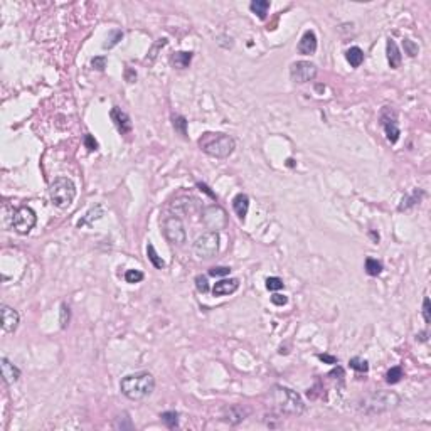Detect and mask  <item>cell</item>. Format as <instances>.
Instances as JSON below:
<instances>
[{"label":"cell","mask_w":431,"mask_h":431,"mask_svg":"<svg viewBox=\"0 0 431 431\" xmlns=\"http://www.w3.org/2000/svg\"><path fill=\"white\" fill-rule=\"evenodd\" d=\"M189 201H191V197H182V199H177L175 202L172 204V207L175 209V211H179V212H189V211H192L191 202H189Z\"/></svg>","instance_id":"cell-30"},{"label":"cell","mask_w":431,"mask_h":431,"mask_svg":"<svg viewBox=\"0 0 431 431\" xmlns=\"http://www.w3.org/2000/svg\"><path fill=\"white\" fill-rule=\"evenodd\" d=\"M49 197L59 209H68L76 199V185L69 177H57L49 185Z\"/></svg>","instance_id":"cell-5"},{"label":"cell","mask_w":431,"mask_h":431,"mask_svg":"<svg viewBox=\"0 0 431 431\" xmlns=\"http://www.w3.org/2000/svg\"><path fill=\"white\" fill-rule=\"evenodd\" d=\"M69 323V307L66 303L61 305V329H66Z\"/></svg>","instance_id":"cell-37"},{"label":"cell","mask_w":431,"mask_h":431,"mask_svg":"<svg viewBox=\"0 0 431 431\" xmlns=\"http://www.w3.org/2000/svg\"><path fill=\"white\" fill-rule=\"evenodd\" d=\"M144 280V273L138 270H126L125 271V282L126 283H140Z\"/></svg>","instance_id":"cell-31"},{"label":"cell","mask_w":431,"mask_h":431,"mask_svg":"<svg viewBox=\"0 0 431 431\" xmlns=\"http://www.w3.org/2000/svg\"><path fill=\"white\" fill-rule=\"evenodd\" d=\"M199 147L204 153L214 159H228L236 148V142L226 133H204L199 138Z\"/></svg>","instance_id":"cell-4"},{"label":"cell","mask_w":431,"mask_h":431,"mask_svg":"<svg viewBox=\"0 0 431 431\" xmlns=\"http://www.w3.org/2000/svg\"><path fill=\"white\" fill-rule=\"evenodd\" d=\"M110 118H112V121L115 123L116 130L121 133V135H128V133H132V130H133L132 120H130L128 113H125L121 108L113 106L112 112H110Z\"/></svg>","instance_id":"cell-12"},{"label":"cell","mask_w":431,"mask_h":431,"mask_svg":"<svg viewBox=\"0 0 431 431\" xmlns=\"http://www.w3.org/2000/svg\"><path fill=\"white\" fill-rule=\"evenodd\" d=\"M423 318H425L426 323L431 322V305L428 296H425V300H423Z\"/></svg>","instance_id":"cell-38"},{"label":"cell","mask_w":431,"mask_h":431,"mask_svg":"<svg viewBox=\"0 0 431 431\" xmlns=\"http://www.w3.org/2000/svg\"><path fill=\"white\" fill-rule=\"evenodd\" d=\"M19 322H21V317H19V312L12 307L2 305V329L5 332H15L19 327Z\"/></svg>","instance_id":"cell-13"},{"label":"cell","mask_w":431,"mask_h":431,"mask_svg":"<svg viewBox=\"0 0 431 431\" xmlns=\"http://www.w3.org/2000/svg\"><path fill=\"white\" fill-rule=\"evenodd\" d=\"M219 243H221L219 232L207 231L196 239V243H194V253H196L197 258L209 259L217 255V251H219Z\"/></svg>","instance_id":"cell-6"},{"label":"cell","mask_w":431,"mask_h":431,"mask_svg":"<svg viewBox=\"0 0 431 431\" xmlns=\"http://www.w3.org/2000/svg\"><path fill=\"white\" fill-rule=\"evenodd\" d=\"M317 76V66L310 61H296L290 68V78L293 83L303 85V83H310Z\"/></svg>","instance_id":"cell-10"},{"label":"cell","mask_w":431,"mask_h":431,"mask_svg":"<svg viewBox=\"0 0 431 431\" xmlns=\"http://www.w3.org/2000/svg\"><path fill=\"white\" fill-rule=\"evenodd\" d=\"M345 59L352 68H359V66L364 62V51L357 46L350 47V49H347V53H345Z\"/></svg>","instance_id":"cell-21"},{"label":"cell","mask_w":431,"mask_h":431,"mask_svg":"<svg viewBox=\"0 0 431 431\" xmlns=\"http://www.w3.org/2000/svg\"><path fill=\"white\" fill-rule=\"evenodd\" d=\"M172 125L173 128H175V132H179L182 137L187 138V120H185V116H182V115H173Z\"/></svg>","instance_id":"cell-25"},{"label":"cell","mask_w":431,"mask_h":431,"mask_svg":"<svg viewBox=\"0 0 431 431\" xmlns=\"http://www.w3.org/2000/svg\"><path fill=\"white\" fill-rule=\"evenodd\" d=\"M401 402V398L398 396L394 391H374V393L367 394L366 398L359 402V411L367 416H374V414H382L386 411L394 409Z\"/></svg>","instance_id":"cell-3"},{"label":"cell","mask_w":431,"mask_h":431,"mask_svg":"<svg viewBox=\"0 0 431 431\" xmlns=\"http://www.w3.org/2000/svg\"><path fill=\"white\" fill-rule=\"evenodd\" d=\"M386 53H387V62H389V66L393 69H398L399 66H401L402 56H401V51H399L398 44L391 37L387 39V42H386Z\"/></svg>","instance_id":"cell-17"},{"label":"cell","mask_w":431,"mask_h":431,"mask_svg":"<svg viewBox=\"0 0 431 431\" xmlns=\"http://www.w3.org/2000/svg\"><path fill=\"white\" fill-rule=\"evenodd\" d=\"M121 37H123V32H121V30H113L112 37H110L108 41H106L105 44H103V47H105V49H112V47H115V46L118 44V42L121 41Z\"/></svg>","instance_id":"cell-34"},{"label":"cell","mask_w":431,"mask_h":431,"mask_svg":"<svg viewBox=\"0 0 431 431\" xmlns=\"http://www.w3.org/2000/svg\"><path fill=\"white\" fill-rule=\"evenodd\" d=\"M162 229H164V236L165 239L171 244H184L187 241V231H185V226L182 223V219L179 216H167L164 219V224H162Z\"/></svg>","instance_id":"cell-7"},{"label":"cell","mask_w":431,"mask_h":431,"mask_svg":"<svg viewBox=\"0 0 431 431\" xmlns=\"http://www.w3.org/2000/svg\"><path fill=\"white\" fill-rule=\"evenodd\" d=\"M147 255H148V259L152 261V264L157 268V270H162V268L165 266L164 259H162L160 256L157 255V251H155V248H153V244H148V246H147Z\"/></svg>","instance_id":"cell-28"},{"label":"cell","mask_w":431,"mask_h":431,"mask_svg":"<svg viewBox=\"0 0 431 431\" xmlns=\"http://www.w3.org/2000/svg\"><path fill=\"white\" fill-rule=\"evenodd\" d=\"M231 273V268L229 266H214L209 270V275L211 276H228Z\"/></svg>","instance_id":"cell-36"},{"label":"cell","mask_w":431,"mask_h":431,"mask_svg":"<svg viewBox=\"0 0 431 431\" xmlns=\"http://www.w3.org/2000/svg\"><path fill=\"white\" fill-rule=\"evenodd\" d=\"M271 303H273V305H276V307H283V305H287V303H288V296L275 293L271 296Z\"/></svg>","instance_id":"cell-40"},{"label":"cell","mask_w":431,"mask_h":431,"mask_svg":"<svg viewBox=\"0 0 431 431\" xmlns=\"http://www.w3.org/2000/svg\"><path fill=\"white\" fill-rule=\"evenodd\" d=\"M103 214H105V211H103L101 205H94L93 209H89L88 212H86V216L83 217V219L78 221V228H85V226H91V224L94 223V221L101 219Z\"/></svg>","instance_id":"cell-19"},{"label":"cell","mask_w":431,"mask_h":431,"mask_svg":"<svg viewBox=\"0 0 431 431\" xmlns=\"http://www.w3.org/2000/svg\"><path fill=\"white\" fill-rule=\"evenodd\" d=\"M402 377H404V373H402V369L399 366L391 367V369L387 371V374H386V381L389 382V384H398Z\"/></svg>","instance_id":"cell-27"},{"label":"cell","mask_w":431,"mask_h":431,"mask_svg":"<svg viewBox=\"0 0 431 431\" xmlns=\"http://www.w3.org/2000/svg\"><path fill=\"white\" fill-rule=\"evenodd\" d=\"M37 223V216L30 207H19L12 216V229L19 234H29Z\"/></svg>","instance_id":"cell-8"},{"label":"cell","mask_w":431,"mask_h":431,"mask_svg":"<svg viewBox=\"0 0 431 431\" xmlns=\"http://www.w3.org/2000/svg\"><path fill=\"white\" fill-rule=\"evenodd\" d=\"M232 209H234L236 216H238L241 221H244L248 214V209H250V197H248L246 194L239 192L238 196L232 199Z\"/></svg>","instance_id":"cell-18"},{"label":"cell","mask_w":431,"mask_h":431,"mask_svg":"<svg viewBox=\"0 0 431 431\" xmlns=\"http://www.w3.org/2000/svg\"><path fill=\"white\" fill-rule=\"evenodd\" d=\"M196 287H197V290H199L201 293H207V291H209L207 276H202V275L196 276Z\"/></svg>","instance_id":"cell-35"},{"label":"cell","mask_w":431,"mask_h":431,"mask_svg":"<svg viewBox=\"0 0 431 431\" xmlns=\"http://www.w3.org/2000/svg\"><path fill=\"white\" fill-rule=\"evenodd\" d=\"M285 287L283 280L278 278V276H270V278H266V288L270 291H276V290H282V288Z\"/></svg>","instance_id":"cell-33"},{"label":"cell","mask_w":431,"mask_h":431,"mask_svg":"<svg viewBox=\"0 0 431 431\" xmlns=\"http://www.w3.org/2000/svg\"><path fill=\"white\" fill-rule=\"evenodd\" d=\"M402 47H404L406 54H408L409 57H414L418 53H420V47H418L416 42L411 41V39H404V41H402Z\"/></svg>","instance_id":"cell-32"},{"label":"cell","mask_w":431,"mask_h":431,"mask_svg":"<svg viewBox=\"0 0 431 431\" xmlns=\"http://www.w3.org/2000/svg\"><path fill=\"white\" fill-rule=\"evenodd\" d=\"M153 389H155V377L147 371L125 375L120 382L121 394L132 401H144L153 393Z\"/></svg>","instance_id":"cell-2"},{"label":"cell","mask_w":431,"mask_h":431,"mask_svg":"<svg viewBox=\"0 0 431 431\" xmlns=\"http://www.w3.org/2000/svg\"><path fill=\"white\" fill-rule=\"evenodd\" d=\"M315 51H317V35H315L314 30H307L298 42V53L305 54V56H310Z\"/></svg>","instance_id":"cell-15"},{"label":"cell","mask_w":431,"mask_h":431,"mask_svg":"<svg viewBox=\"0 0 431 431\" xmlns=\"http://www.w3.org/2000/svg\"><path fill=\"white\" fill-rule=\"evenodd\" d=\"M197 187H199V189H201V191H202V192H205V194H207L209 197H212V199H216V194L212 192L211 189H209V187H207V185H205V184H202V182H197Z\"/></svg>","instance_id":"cell-43"},{"label":"cell","mask_w":431,"mask_h":431,"mask_svg":"<svg viewBox=\"0 0 431 431\" xmlns=\"http://www.w3.org/2000/svg\"><path fill=\"white\" fill-rule=\"evenodd\" d=\"M160 420L164 421V425L167 426V428H171V430L179 426V414H177L175 411H165V413H162Z\"/></svg>","instance_id":"cell-24"},{"label":"cell","mask_w":431,"mask_h":431,"mask_svg":"<svg viewBox=\"0 0 431 431\" xmlns=\"http://www.w3.org/2000/svg\"><path fill=\"white\" fill-rule=\"evenodd\" d=\"M270 402L280 414L288 416H300L305 413V402L296 391L275 384L270 389Z\"/></svg>","instance_id":"cell-1"},{"label":"cell","mask_w":431,"mask_h":431,"mask_svg":"<svg viewBox=\"0 0 431 431\" xmlns=\"http://www.w3.org/2000/svg\"><path fill=\"white\" fill-rule=\"evenodd\" d=\"M239 288V280L238 278H229V280H221L214 285L212 288V293L214 296H224V295H231L234 293L236 290Z\"/></svg>","instance_id":"cell-16"},{"label":"cell","mask_w":431,"mask_h":431,"mask_svg":"<svg viewBox=\"0 0 431 431\" xmlns=\"http://www.w3.org/2000/svg\"><path fill=\"white\" fill-rule=\"evenodd\" d=\"M250 9L253 14H256L259 19H266V14L270 10V2L268 0H253L250 3Z\"/></svg>","instance_id":"cell-23"},{"label":"cell","mask_w":431,"mask_h":431,"mask_svg":"<svg viewBox=\"0 0 431 431\" xmlns=\"http://www.w3.org/2000/svg\"><path fill=\"white\" fill-rule=\"evenodd\" d=\"M85 145H86V148H88L89 152H94V150H98V142L94 140V138L91 137V135H86L85 137Z\"/></svg>","instance_id":"cell-41"},{"label":"cell","mask_w":431,"mask_h":431,"mask_svg":"<svg viewBox=\"0 0 431 431\" xmlns=\"http://www.w3.org/2000/svg\"><path fill=\"white\" fill-rule=\"evenodd\" d=\"M91 66H93L94 69H98V71H103L106 68V57L105 56L93 57V59H91Z\"/></svg>","instance_id":"cell-39"},{"label":"cell","mask_w":431,"mask_h":431,"mask_svg":"<svg viewBox=\"0 0 431 431\" xmlns=\"http://www.w3.org/2000/svg\"><path fill=\"white\" fill-rule=\"evenodd\" d=\"M423 196H425V192L418 191V189H416V191H413L411 194H408V196H404V197H402V201H401V205H399V211H406V209L420 204Z\"/></svg>","instance_id":"cell-22"},{"label":"cell","mask_w":431,"mask_h":431,"mask_svg":"<svg viewBox=\"0 0 431 431\" xmlns=\"http://www.w3.org/2000/svg\"><path fill=\"white\" fill-rule=\"evenodd\" d=\"M349 364H350L352 369L357 371V373H367V371H369V364H367V361H364V359H361V357H352L349 361Z\"/></svg>","instance_id":"cell-29"},{"label":"cell","mask_w":431,"mask_h":431,"mask_svg":"<svg viewBox=\"0 0 431 431\" xmlns=\"http://www.w3.org/2000/svg\"><path fill=\"white\" fill-rule=\"evenodd\" d=\"M0 366H2V377L5 381V384H14L21 379V371L19 367H15L9 359L2 357L0 359Z\"/></svg>","instance_id":"cell-14"},{"label":"cell","mask_w":431,"mask_h":431,"mask_svg":"<svg viewBox=\"0 0 431 431\" xmlns=\"http://www.w3.org/2000/svg\"><path fill=\"white\" fill-rule=\"evenodd\" d=\"M366 273L369 276H379L382 273V263L374 258L366 259Z\"/></svg>","instance_id":"cell-26"},{"label":"cell","mask_w":431,"mask_h":431,"mask_svg":"<svg viewBox=\"0 0 431 431\" xmlns=\"http://www.w3.org/2000/svg\"><path fill=\"white\" fill-rule=\"evenodd\" d=\"M381 125L386 132L387 140L391 144H396L399 140V135H401V130L398 126V115L389 106H384V110L381 112Z\"/></svg>","instance_id":"cell-11"},{"label":"cell","mask_w":431,"mask_h":431,"mask_svg":"<svg viewBox=\"0 0 431 431\" xmlns=\"http://www.w3.org/2000/svg\"><path fill=\"white\" fill-rule=\"evenodd\" d=\"M318 359L325 364H337V357H335V355H330V354H320Z\"/></svg>","instance_id":"cell-42"},{"label":"cell","mask_w":431,"mask_h":431,"mask_svg":"<svg viewBox=\"0 0 431 431\" xmlns=\"http://www.w3.org/2000/svg\"><path fill=\"white\" fill-rule=\"evenodd\" d=\"M191 61H192V53H187V51H179V53H175L171 57V62L173 64V68H177V69L189 68Z\"/></svg>","instance_id":"cell-20"},{"label":"cell","mask_w":431,"mask_h":431,"mask_svg":"<svg viewBox=\"0 0 431 431\" xmlns=\"http://www.w3.org/2000/svg\"><path fill=\"white\" fill-rule=\"evenodd\" d=\"M202 223L205 224V228H207L209 231L219 232L221 229L226 228L228 214L221 205H217V204L207 205V207H204V211H202Z\"/></svg>","instance_id":"cell-9"}]
</instances>
